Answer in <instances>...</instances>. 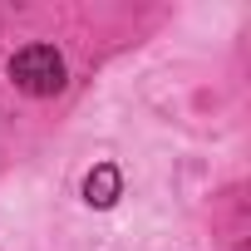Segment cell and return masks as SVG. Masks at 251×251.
<instances>
[{
    "label": "cell",
    "mask_w": 251,
    "mask_h": 251,
    "mask_svg": "<svg viewBox=\"0 0 251 251\" xmlns=\"http://www.w3.org/2000/svg\"><path fill=\"white\" fill-rule=\"evenodd\" d=\"M10 79H15L25 94L50 99V94L64 89V59H59L54 45H25V50L10 59Z\"/></svg>",
    "instance_id": "1"
},
{
    "label": "cell",
    "mask_w": 251,
    "mask_h": 251,
    "mask_svg": "<svg viewBox=\"0 0 251 251\" xmlns=\"http://www.w3.org/2000/svg\"><path fill=\"white\" fill-rule=\"evenodd\" d=\"M118 192H123V177H118L113 163H99V168L84 177V202H89V207H113Z\"/></svg>",
    "instance_id": "2"
}]
</instances>
